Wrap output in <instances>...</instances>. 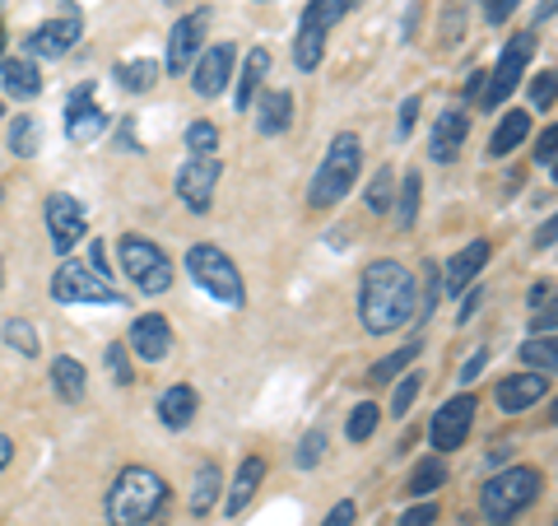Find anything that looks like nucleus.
<instances>
[{
	"label": "nucleus",
	"instance_id": "52",
	"mask_svg": "<svg viewBox=\"0 0 558 526\" xmlns=\"http://www.w3.org/2000/svg\"><path fill=\"white\" fill-rule=\"evenodd\" d=\"M14 462V443H10V438L5 433H0V470H5Z\"/></svg>",
	"mask_w": 558,
	"mask_h": 526
},
{
	"label": "nucleus",
	"instance_id": "20",
	"mask_svg": "<svg viewBox=\"0 0 558 526\" xmlns=\"http://www.w3.org/2000/svg\"><path fill=\"white\" fill-rule=\"evenodd\" d=\"M0 84H5L10 98L33 103L43 94V70L33 65V57H5V61H0Z\"/></svg>",
	"mask_w": 558,
	"mask_h": 526
},
{
	"label": "nucleus",
	"instance_id": "28",
	"mask_svg": "<svg viewBox=\"0 0 558 526\" xmlns=\"http://www.w3.org/2000/svg\"><path fill=\"white\" fill-rule=\"evenodd\" d=\"M418 191H424V178H418V168H410L396 191V229H414L418 224Z\"/></svg>",
	"mask_w": 558,
	"mask_h": 526
},
{
	"label": "nucleus",
	"instance_id": "5",
	"mask_svg": "<svg viewBox=\"0 0 558 526\" xmlns=\"http://www.w3.org/2000/svg\"><path fill=\"white\" fill-rule=\"evenodd\" d=\"M186 271L191 279L209 294V298H219L223 308H242L247 303V285H242V271L233 266V256L215 248V242H196V248L186 252Z\"/></svg>",
	"mask_w": 558,
	"mask_h": 526
},
{
	"label": "nucleus",
	"instance_id": "35",
	"mask_svg": "<svg viewBox=\"0 0 558 526\" xmlns=\"http://www.w3.org/2000/svg\"><path fill=\"white\" fill-rule=\"evenodd\" d=\"M377 425H381V410L373 406V401H359V406L349 410V419H344L349 443H368V438L377 433Z\"/></svg>",
	"mask_w": 558,
	"mask_h": 526
},
{
	"label": "nucleus",
	"instance_id": "15",
	"mask_svg": "<svg viewBox=\"0 0 558 526\" xmlns=\"http://www.w3.org/2000/svg\"><path fill=\"white\" fill-rule=\"evenodd\" d=\"M102 131H108V112L98 108L94 84H80V89L65 98V135L75 140V145H94Z\"/></svg>",
	"mask_w": 558,
	"mask_h": 526
},
{
	"label": "nucleus",
	"instance_id": "11",
	"mask_svg": "<svg viewBox=\"0 0 558 526\" xmlns=\"http://www.w3.org/2000/svg\"><path fill=\"white\" fill-rule=\"evenodd\" d=\"M43 215H47L51 252H61V256L84 238V229H89V219H84V205L70 196V191H51L47 205H43Z\"/></svg>",
	"mask_w": 558,
	"mask_h": 526
},
{
	"label": "nucleus",
	"instance_id": "6",
	"mask_svg": "<svg viewBox=\"0 0 558 526\" xmlns=\"http://www.w3.org/2000/svg\"><path fill=\"white\" fill-rule=\"evenodd\" d=\"M117 256H121V271L131 275L135 289L168 294V285H172V261H168V252L159 248V242H149V238H140V234H126V238H117Z\"/></svg>",
	"mask_w": 558,
	"mask_h": 526
},
{
	"label": "nucleus",
	"instance_id": "23",
	"mask_svg": "<svg viewBox=\"0 0 558 526\" xmlns=\"http://www.w3.org/2000/svg\"><path fill=\"white\" fill-rule=\"evenodd\" d=\"M196 410H201V396H196V387H186V382H178V387H168L159 396V425L172 433H182L191 419H196Z\"/></svg>",
	"mask_w": 558,
	"mask_h": 526
},
{
	"label": "nucleus",
	"instance_id": "14",
	"mask_svg": "<svg viewBox=\"0 0 558 526\" xmlns=\"http://www.w3.org/2000/svg\"><path fill=\"white\" fill-rule=\"evenodd\" d=\"M84 38V24H80V14H61V20H47L28 33V43L24 51L28 57H47V61H61L75 51V43Z\"/></svg>",
	"mask_w": 558,
	"mask_h": 526
},
{
	"label": "nucleus",
	"instance_id": "9",
	"mask_svg": "<svg viewBox=\"0 0 558 526\" xmlns=\"http://www.w3.org/2000/svg\"><path fill=\"white\" fill-rule=\"evenodd\" d=\"M475 415H480V401H475V392H461V396H451V401H442V410L433 415V425H428V443H433V452H457L465 438H470V429H475Z\"/></svg>",
	"mask_w": 558,
	"mask_h": 526
},
{
	"label": "nucleus",
	"instance_id": "1",
	"mask_svg": "<svg viewBox=\"0 0 558 526\" xmlns=\"http://www.w3.org/2000/svg\"><path fill=\"white\" fill-rule=\"evenodd\" d=\"M418 312V285H414V271L400 266V261L381 256L363 266L359 279V322L368 336H391Z\"/></svg>",
	"mask_w": 558,
	"mask_h": 526
},
{
	"label": "nucleus",
	"instance_id": "58",
	"mask_svg": "<svg viewBox=\"0 0 558 526\" xmlns=\"http://www.w3.org/2000/svg\"><path fill=\"white\" fill-rule=\"evenodd\" d=\"M0 112H5V108H0Z\"/></svg>",
	"mask_w": 558,
	"mask_h": 526
},
{
	"label": "nucleus",
	"instance_id": "48",
	"mask_svg": "<svg viewBox=\"0 0 558 526\" xmlns=\"http://www.w3.org/2000/svg\"><path fill=\"white\" fill-rule=\"evenodd\" d=\"M484 363H488V349L480 345V349H475V355H470V359H465V368H461V387H470V382H475V378L484 373Z\"/></svg>",
	"mask_w": 558,
	"mask_h": 526
},
{
	"label": "nucleus",
	"instance_id": "40",
	"mask_svg": "<svg viewBox=\"0 0 558 526\" xmlns=\"http://www.w3.org/2000/svg\"><path fill=\"white\" fill-rule=\"evenodd\" d=\"M186 150L191 154H215L219 150V127L215 121H191L186 127Z\"/></svg>",
	"mask_w": 558,
	"mask_h": 526
},
{
	"label": "nucleus",
	"instance_id": "19",
	"mask_svg": "<svg viewBox=\"0 0 558 526\" xmlns=\"http://www.w3.org/2000/svg\"><path fill=\"white\" fill-rule=\"evenodd\" d=\"M488 256H494V248H488L484 238H470L465 248L442 266V285H447L451 294H465V285H475L480 271L488 266Z\"/></svg>",
	"mask_w": 558,
	"mask_h": 526
},
{
	"label": "nucleus",
	"instance_id": "42",
	"mask_svg": "<svg viewBox=\"0 0 558 526\" xmlns=\"http://www.w3.org/2000/svg\"><path fill=\"white\" fill-rule=\"evenodd\" d=\"M5 340H10V349H20L24 359L38 355V331H33V322H5Z\"/></svg>",
	"mask_w": 558,
	"mask_h": 526
},
{
	"label": "nucleus",
	"instance_id": "37",
	"mask_svg": "<svg viewBox=\"0 0 558 526\" xmlns=\"http://www.w3.org/2000/svg\"><path fill=\"white\" fill-rule=\"evenodd\" d=\"M363 201H368L373 215H387V210H391V201H396V172H391V164L377 168V178L368 182V196H363Z\"/></svg>",
	"mask_w": 558,
	"mask_h": 526
},
{
	"label": "nucleus",
	"instance_id": "7",
	"mask_svg": "<svg viewBox=\"0 0 558 526\" xmlns=\"http://www.w3.org/2000/svg\"><path fill=\"white\" fill-rule=\"evenodd\" d=\"M51 298H57V303H70V308H80V303L117 308L121 303V289L112 285L108 275L89 271L84 261H61L57 275H51Z\"/></svg>",
	"mask_w": 558,
	"mask_h": 526
},
{
	"label": "nucleus",
	"instance_id": "50",
	"mask_svg": "<svg viewBox=\"0 0 558 526\" xmlns=\"http://www.w3.org/2000/svg\"><path fill=\"white\" fill-rule=\"evenodd\" d=\"M480 303H484V289H470V294H465V303L457 308V322L465 326V322H470V318H475V312H480Z\"/></svg>",
	"mask_w": 558,
	"mask_h": 526
},
{
	"label": "nucleus",
	"instance_id": "47",
	"mask_svg": "<svg viewBox=\"0 0 558 526\" xmlns=\"http://www.w3.org/2000/svg\"><path fill=\"white\" fill-rule=\"evenodd\" d=\"M414 121H418V98H405V103H400V117H396V135H400V140H410Z\"/></svg>",
	"mask_w": 558,
	"mask_h": 526
},
{
	"label": "nucleus",
	"instance_id": "2",
	"mask_svg": "<svg viewBox=\"0 0 558 526\" xmlns=\"http://www.w3.org/2000/svg\"><path fill=\"white\" fill-rule=\"evenodd\" d=\"M168 507V480L154 466H126L117 470V480L108 489V526H149L159 522Z\"/></svg>",
	"mask_w": 558,
	"mask_h": 526
},
{
	"label": "nucleus",
	"instance_id": "53",
	"mask_svg": "<svg viewBox=\"0 0 558 526\" xmlns=\"http://www.w3.org/2000/svg\"><path fill=\"white\" fill-rule=\"evenodd\" d=\"M549 294H554L549 285H535V289H531V308L539 312V303H549Z\"/></svg>",
	"mask_w": 558,
	"mask_h": 526
},
{
	"label": "nucleus",
	"instance_id": "55",
	"mask_svg": "<svg viewBox=\"0 0 558 526\" xmlns=\"http://www.w3.org/2000/svg\"><path fill=\"white\" fill-rule=\"evenodd\" d=\"M0 47H5V28H0Z\"/></svg>",
	"mask_w": 558,
	"mask_h": 526
},
{
	"label": "nucleus",
	"instance_id": "30",
	"mask_svg": "<svg viewBox=\"0 0 558 526\" xmlns=\"http://www.w3.org/2000/svg\"><path fill=\"white\" fill-rule=\"evenodd\" d=\"M326 57V28L299 24V38H293V65L299 70H317Z\"/></svg>",
	"mask_w": 558,
	"mask_h": 526
},
{
	"label": "nucleus",
	"instance_id": "26",
	"mask_svg": "<svg viewBox=\"0 0 558 526\" xmlns=\"http://www.w3.org/2000/svg\"><path fill=\"white\" fill-rule=\"evenodd\" d=\"M442 485H447V462L438 457V452H433V457H424V462H418V466L410 470V476H405V485H400V494L418 503V499H433Z\"/></svg>",
	"mask_w": 558,
	"mask_h": 526
},
{
	"label": "nucleus",
	"instance_id": "21",
	"mask_svg": "<svg viewBox=\"0 0 558 526\" xmlns=\"http://www.w3.org/2000/svg\"><path fill=\"white\" fill-rule=\"evenodd\" d=\"M256 131L260 135H279V131H289L293 127V94L289 89H266V94H256Z\"/></svg>",
	"mask_w": 558,
	"mask_h": 526
},
{
	"label": "nucleus",
	"instance_id": "8",
	"mask_svg": "<svg viewBox=\"0 0 558 526\" xmlns=\"http://www.w3.org/2000/svg\"><path fill=\"white\" fill-rule=\"evenodd\" d=\"M531 57H535V38H531V33H517V38L502 43V57H498V65H494V75H484V94H480V103H484L488 112H498L502 98H508L517 84H521Z\"/></svg>",
	"mask_w": 558,
	"mask_h": 526
},
{
	"label": "nucleus",
	"instance_id": "41",
	"mask_svg": "<svg viewBox=\"0 0 558 526\" xmlns=\"http://www.w3.org/2000/svg\"><path fill=\"white\" fill-rule=\"evenodd\" d=\"M326 457V433L322 429H312V433H303V443H299V452H293V466L299 470H312Z\"/></svg>",
	"mask_w": 558,
	"mask_h": 526
},
{
	"label": "nucleus",
	"instance_id": "12",
	"mask_svg": "<svg viewBox=\"0 0 558 526\" xmlns=\"http://www.w3.org/2000/svg\"><path fill=\"white\" fill-rule=\"evenodd\" d=\"M233 65H238V47L233 43H215L191 61V89L201 98H219L233 84Z\"/></svg>",
	"mask_w": 558,
	"mask_h": 526
},
{
	"label": "nucleus",
	"instance_id": "38",
	"mask_svg": "<svg viewBox=\"0 0 558 526\" xmlns=\"http://www.w3.org/2000/svg\"><path fill=\"white\" fill-rule=\"evenodd\" d=\"M418 387H424V373H400V378H396V392H391V419L410 415Z\"/></svg>",
	"mask_w": 558,
	"mask_h": 526
},
{
	"label": "nucleus",
	"instance_id": "24",
	"mask_svg": "<svg viewBox=\"0 0 558 526\" xmlns=\"http://www.w3.org/2000/svg\"><path fill=\"white\" fill-rule=\"evenodd\" d=\"M266 75H270V51H266V47H252L247 61H242V80H238V89H233V108H238V112H247L252 103H256Z\"/></svg>",
	"mask_w": 558,
	"mask_h": 526
},
{
	"label": "nucleus",
	"instance_id": "13",
	"mask_svg": "<svg viewBox=\"0 0 558 526\" xmlns=\"http://www.w3.org/2000/svg\"><path fill=\"white\" fill-rule=\"evenodd\" d=\"M205 28H209V10H191L178 24L168 28V75H186L191 61L205 51Z\"/></svg>",
	"mask_w": 558,
	"mask_h": 526
},
{
	"label": "nucleus",
	"instance_id": "33",
	"mask_svg": "<svg viewBox=\"0 0 558 526\" xmlns=\"http://www.w3.org/2000/svg\"><path fill=\"white\" fill-rule=\"evenodd\" d=\"M359 0H307V10H303V24H312V28H336L349 10H354Z\"/></svg>",
	"mask_w": 558,
	"mask_h": 526
},
{
	"label": "nucleus",
	"instance_id": "36",
	"mask_svg": "<svg viewBox=\"0 0 558 526\" xmlns=\"http://www.w3.org/2000/svg\"><path fill=\"white\" fill-rule=\"evenodd\" d=\"M521 359L531 363V373H545V378H554V368H558L554 336H531L526 345H521Z\"/></svg>",
	"mask_w": 558,
	"mask_h": 526
},
{
	"label": "nucleus",
	"instance_id": "25",
	"mask_svg": "<svg viewBox=\"0 0 558 526\" xmlns=\"http://www.w3.org/2000/svg\"><path fill=\"white\" fill-rule=\"evenodd\" d=\"M260 480H266V457H242V466H238V476H233V489H229V517H242V507H247L252 499H256V489H260Z\"/></svg>",
	"mask_w": 558,
	"mask_h": 526
},
{
	"label": "nucleus",
	"instance_id": "27",
	"mask_svg": "<svg viewBox=\"0 0 558 526\" xmlns=\"http://www.w3.org/2000/svg\"><path fill=\"white\" fill-rule=\"evenodd\" d=\"M526 135H531V112H521V108L502 112V121L494 127V135H488V159H502V154H512Z\"/></svg>",
	"mask_w": 558,
	"mask_h": 526
},
{
	"label": "nucleus",
	"instance_id": "3",
	"mask_svg": "<svg viewBox=\"0 0 558 526\" xmlns=\"http://www.w3.org/2000/svg\"><path fill=\"white\" fill-rule=\"evenodd\" d=\"M359 172H363V140L354 131H336L330 145H326V159L317 168V178H312V187H307V205L312 210L340 205L349 191H354Z\"/></svg>",
	"mask_w": 558,
	"mask_h": 526
},
{
	"label": "nucleus",
	"instance_id": "10",
	"mask_svg": "<svg viewBox=\"0 0 558 526\" xmlns=\"http://www.w3.org/2000/svg\"><path fill=\"white\" fill-rule=\"evenodd\" d=\"M223 178V164L215 154H191V159L178 168V201L191 210V215H205L209 205H215V187Z\"/></svg>",
	"mask_w": 558,
	"mask_h": 526
},
{
	"label": "nucleus",
	"instance_id": "39",
	"mask_svg": "<svg viewBox=\"0 0 558 526\" xmlns=\"http://www.w3.org/2000/svg\"><path fill=\"white\" fill-rule=\"evenodd\" d=\"M102 363H108V378L117 382V387H131V349H126V340H112L108 355H102Z\"/></svg>",
	"mask_w": 558,
	"mask_h": 526
},
{
	"label": "nucleus",
	"instance_id": "34",
	"mask_svg": "<svg viewBox=\"0 0 558 526\" xmlns=\"http://www.w3.org/2000/svg\"><path fill=\"white\" fill-rule=\"evenodd\" d=\"M10 150L20 159H33L43 150V131H38V117H14L10 121Z\"/></svg>",
	"mask_w": 558,
	"mask_h": 526
},
{
	"label": "nucleus",
	"instance_id": "49",
	"mask_svg": "<svg viewBox=\"0 0 558 526\" xmlns=\"http://www.w3.org/2000/svg\"><path fill=\"white\" fill-rule=\"evenodd\" d=\"M517 5H521V0H484V20H488V24H502Z\"/></svg>",
	"mask_w": 558,
	"mask_h": 526
},
{
	"label": "nucleus",
	"instance_id": "43",
	"mask_svg": "<svg viewBox=\"0 0 558 526\" xmlns=\"http://www.w3.org/2000/svg\"><path fill=\"white\" fill-rule=\"evenodd\" d=\"M433 522H438V503H433V499H418L414 507H405V513H400L396 526H433Z\"/></svg>",
	"mask_w": 558,
	"mask_h": 526
},
{
	"label": "nucleus",
	"instance_id": "57",
	"mask_svg": "<svg viewBox=\"0 0 558 526\" xmlns=\"http://www.w3.org/2000/svg\"><path fill=\"white\" fill-rule=\"evenodd\" d=\"M0 279H5V271H0Z\"/></svg>",
	"mask_w": 558,
	"mask_h": 526
},
{
	"label": "nucleus",
	"instance_id": "54",
	"mask_svg": "<svg viewBox=\"0 0 558 526\" xmlns=\"http://www.w3.org/2000/svg\"><path fill=\"white\" fill-rule=\"evenodd\" d=\"M549 20H554V0H545V5L535 10V24H549Z\"/></svg>",
	"mask_w": 558,
	"mask_h": 526
},
{
	"label": "nucleus",
	"instance_id": "44",
	"mask_svg": "<svg viewBox=\"0 0 558 526\" xmlns=\"http://www.w3.org/2000/svg\"><path fill=\"white\" fill-rule=\"evenodd\" d=\"M531 103H535L539 112L554 108V70H539V80L531 84Z\"/></svg>",
	"mask_w": 558,
	"mask_h": 526
},
{
	"label": "nucleus",
	"instance_id": "51",
	"mask_svg": "<svg viewBox=\"0 0 558 526\" xmlns=\"http://www.w3.org/2000/svg\"><path fill=\"white\" fill-rule=\"evenodd\" d=\"M554 229H558L554 219H545V224H539V234H535V248H554Z\"/></svg>",
	"mask_w": 558,
	"mask_h": 526
},
{
	"label": "nucleus",
	"instance_id": "18",
	"mask_svg": "<svg viewBox=\"0 0 558 526\" xmlns=\"http://www.w3.org/2000/svg\"><path fill=\"white\" fill-rule=\"evenodd\" d=\"M126 349H135L145 363H159L168 359V349H172V326L168 318H159V312H145V318H135L131 322V336H126Z\"/></svg>",
	"mask_w": 558,
	"mask_h": 526
},
{
	"label": "nucleus",
	"instance_id": "45",
	"mask_svg": "<svg viewBox=\"0 0 558 526\" xmlns=\"http://www.w3.org/2000/svg\"><path fill=\"white\" fill-rule=\"evenodd\" d=\"M554 145H558V131L545 127V131H539V145H535V164L545 172H554Z\"/></svg>",
	"mask_w": 558,
	"mask_h": 526
},
{
	"label": "nucleus",
	"instance_id": "4",
	"mask_svg": "<svg viewBox=\"0 0 558 526\" xmlns=\"http://www.w3.org/2000/svg\"><path fill=\"white\" fill-rule=\"evenodd\" d=\"M539 489H545V476H539L535 466L498 470V476L480 489V517L488 526H508V522H517L539 499Z\"/></svg>",
	"mask_w": 558,
	"mask_h": 526
},
{
	"label": "nucleus",
	"instance_id": "46",
	"mask_svg": "<svg viewBox=\"0 0 558 526\" xmlns=\"http://www.w3.org/2000/svg\"><path fill=\"white\" fill-rule=\"evenodd\" d=\"M354 522H359V507H354V499H340V503L326 513V522H322V526H354Z\"/></svg>",
	"mask_w": 558,
	"mask_h": 526
},
{
	"label": "nucleus",
	"instance_id": "17",
	"mask_svg": "<svg viewBox=\"0 0 558 526\" xmlns=\"http://www.w3.org/2000/svg\"><path fill=\"white\" fill-rule=\"evenodd\" d=\"M545 396H549V378L545 373H512V378H502L498 392H494L502 415H521V410L539 406Z\"/></svg>",
	"mask_w": 558,
	"mask_h": 526
},
{
	"label": "nucleus",
	"instance_id": "32",
	"mask_svg": "<svg viewBox=\"0 0 558 526\" xmlns=\"http://www.w3.org/2000/svg\"><path fill=\"white\" fill-rule=\"evenodd\" d=\"M215 503H219V466L205 462L196 470V485H191V517H205Z\"/></svg>",
	"mask_w": 558,
	"mask_h": 526
},
{
	"label": "nucleus",
	"instance_id": "29",
	"mask_svg": "<svg viewBox=\"0 0 558 526\" xmlns=\"http://www.w3.org/2000/svg\"><path fill=\"white\" fill-rule=\"evenodd\" d=\"M418 349H424V345H418V340H405V345H400L396 349V355H387V359H377L373 368H368V382H373V387H387V382L391 378H400V373H405V368L418 359Z\"/></svg>",
	"mask_w": 558,
	"mask_h": 526
},
{
	"label": "nucleus",
	"instance_id": "22",
	"mask_svg": "<svg viewBox=\"0 0 558 526\" xmlns=\"http://www.w3.org/2000/svg\"><path fill=\"white\" fill-rule=\"evenodd\" d=\"M51 392H57V401H65V406H80L84 392H89V368L70 355H57L51 359Z\"/></svg>",
	"mask_w": 558,
	"mask_h": 526
},
{
	"label": "nucleus",
	"instance_id": "31",
	"mask_svg": "<svg viewBox=\"0 0 558 526\" xmlns=\"http://www.w3.org/2000/svg\"><path fill=\"white\" fill-rule=\"evenodd\" d=\"M159 61H117L112 75L121 80V89H131V94H149L154 84H159Z\"/></svg>",
	"mask_w": 558,
	"mask_h": 526
},
{
	"label": "nucleus",
	"instance_id": "16",
	"mask_svg": "<svg viewBox=\"0 0 558 526\" xmlns=\"http://www.w3.org/2000/svg\"><path fill=\"white\" fill-rule=\"evenodd\" d=\"M465 135H470V117H465L461 103H451V108L433 121V135H428L433 164H457L461 150H465Z\"/></svg>",
	"mask_w": 558,
	"mask_h": 526
},
{
	"label": "nucleus",
	"instance_id": "56",
	"mask_svg": "<svg viewBox=\"0 0 558 526\" xmlns=\"http://www.w3.org/2000/svg\"><path fill=\"white\" fill-rule=\"evenodd\" d=\"M163 5H178V0H163Z\"/></svg>",
	"mask_w": 558,
	"mask_h": 526
}]
</instances>
